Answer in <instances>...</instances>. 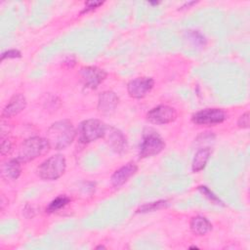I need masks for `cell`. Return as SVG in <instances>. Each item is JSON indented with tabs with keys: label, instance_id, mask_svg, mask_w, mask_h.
Listing matches in <instances>:
<instances>
[{
	"label": "cell",
	"instance_id": "6da1fadb",
	"mask_svg": "<svg viewBox=\"0 0 250 250\" xmlns=\"http://www.w3.org/2000/svg\"><path fill=\"white\" fill-rule=\"evenodd\" d=\"M75 129L68 120L53 123L47 131V141L51 147L62 149L68 146L75 138Z\"/></svg>",
	"mask_w": 250,
	"mask_h": 250
},
{
	"label": "cell",
	"instance_id": "7a4b0ae2",
	"mask_svg": "<svg viewBox=\"0 0 250 250\" xmlns=\"http://www.w3.org/2000/svg\"><path fill=\"white\" fill-rule=\"evenodd\" d=\"M51 148L47 139L31 137L26 139L20 146L18 159L21 162H28L46 154Z\"/></svg>",
	"mask_w": 250,
	"mask_h": 250
},
{
	"label": "cell",
	"instance_id": "3957f363",
	"mask_svg": "<svg viewBox=\"0 0 250 250\" xmlns=\"http://www.w3.org/2000/svg\"><path fill=\"white\" fill-rule=\"evenodd\" d=\"M65 168V158L62 154H56L43 161L37 168V173L43 180L54 181L63 175Z\"/></svg>",
	"mask_w": 250,
	"mask_h": 250
},
{
	"label": "cell",
	"instance_id": "277c9868",
	"mask_svg": "<svg viewBox=\"0 0 250 250\" xmlns=\"http://www.w3.org/2000/svg\"><path fill=\"white\" fill-rule=\"evenodd\" d=\"M106 126L99 119H88L78 127V139L82 144H89L104 137Z\"/></svg>",
	"mask_w": 250,
	"mask_h": 250
},
{
	"label": "cell",
	"instance_id": "5b68a950",
	"mask_svg": "<svg viewBox=\"0 0 250 250\" xmlns=\"http://www.w3.org/2000/svg\"><path fill=\"white\" fill-rule=\"evenodd\" d=\"M165 146L163 139L155 132L147 133L144 136L140 146V157H149L158 154Z\"/></svg>",
	"mask_w": 250,
	"mask_h": 250
},
{
	"label": "cell",
	"instance_id": "8992f818",
	"mask_svg": "<svg viewBox=\"0 0 250 250\" xmlns=\"http://www.w3.org/2000/svg\"><path fill=\"white\" fill-rule=\"evenodd\" d=\"M83 85L90 89H96L106 77V72L97 66H85L79 71Z\"/></svg>",
	"mask_w": 250,
	"mask_h": 250
},
{
	"label": "cell",
	"instance_id": "52a82bcc",
	"mask_svg": "<svg viewBox=\"0 0 250 250\" xmlns=\"http://www.w3.org/2000/svg\"><path fill=\"white\" fill-rule=\"evenodd\" d=\"M225 119L226 113L220 108H206L192 115L193 123L206 126L222 123Z\"/></svg>",
	"mask_w": 250,
	"mask_h": 250
},
{
	"label": "cell",
	"instance_id": "ba28073f",
	"mask_svg": "<svg viewBox=\"0 0 250 250\" xmlns=\"http://www.w3.org/2000/svg\"><path fill=\"white\" fill-rule=\"evenodd\" d=\"M176 117V110L169 105H158L150 109L146 114V118L149 122L158 125L170 123L174 121Z\"/></svg>",
	"mask_w": 250,
	"mask_h": 250
},
{
	"label": "cell",
	"instance_id": "9c48e42d",
	"mask_svg": "<svg viewBox=\"0 0 250 250\" xmlns=\"http://www.w3.org/2000/svg\"><path fill=\"white\" fill-rule=\"evenodd\" d=\"M153 84L154 81L150 77H138L128 83L127 91L131 97L141 99L150 92Z\"/></svg>",
	"mask_w": 250,
	"mask_h": 250
},
{
	"label": "cell",
	"instance_id": "30bf717a",
	"mask_svg": "<svg viewBox=\"0 0 250 250\" xmlns=\"http://www.w3.org/2000/svg\"><path fill=\"white\" fill-rule=\"evenodd\" d=\"M118 97L115 93L111 91L103 92L99 96L98 101V109L104 115H109L114 112L117 104H118Z\"/></svg>",
	"mask_w": 250,
	"mask_h": 250
},
{
	"label": "cell",
	"instance_id": "8fae6325",
	"mask_svg": "<svg viewBox=\"0 0 250 250\" xmlns=\"http://www.w3.org/2000/svg\"><path fill=\"white\" fill-rule=\"evenodd\" d=\"M104 137H106V141L108 146L113 149L115 152L121 153L126 149L127 142L124 135L117 129L113 127H106Z\"/></svg>",
	"mask_w": 250,
	"mask_h": 250
},
{
	"label": "cell",
	"instance_id": "7c38bea8",
	"mask_svg": "<svg viewBox=\"0 0 250 250\" xmlns=\"http://www.w3.org/2000/svg\"><path fill=\"white\" fill-rule=\"evenodd\" d=\"M137 165L134 162H129L116 170L111 176V184L113 187L118 188L125 184L137 172Z\"/></svg>",
	"mask_w": 250,
	"mask_h": 250
},
{
	"label": "cell",
	"instance_id": "4fadbf2b",
	"mask_svg": "<svg viewBox=\"0 0 250 250\" xmlns=\"http://www.w3.org/2000/svg\"><path fill=\"white\" fill-rule=\"evenodd\" d=\"M25 106H26V100L24 96L21 94H17L10 100V102L4 107L2 116L3 117L14 116L20 113L22 109H24Z\"/></svg>",
	"mask_w": 250,
	"mask_h": 250
},
{
	"label": "cell",
	"instance_id": "5bb4252c",
	"mask_svg": "<svg viewBox=\"0 0 250 250\" xmlns=\"http://www.w3.org/2000/svg\"><path fill=\"white\" fill-rule=\"evenodd\" d=\"M21 167L19 159H11L2 165V176L5 179L17 180L21 175Z\"/></svg>",
	"mask_w": 250,
	"mask_h": 250
},
{
	"label": "cell",
	"instance_id": "9a60e30c",
	"mask_svg": "<svg viewBox=\"0 0 250 250\" xmlns=\"http://www.w3.org/2000/svg\"><path fill=\"white\" fill-rule=\"evenodd\" d=\"M212 229L211 223L202 216L193 217L190 221V229L194 234L203 235Z\"/></svg>",
	"mask_w": 250,
	"mask_h": 250
},
{
	"label": "cell",
	"instance_id": "2e32d148",
	"mask_svg": "<svg viewBox=\"0 0 250 250\" xmlns=\"http://www.w3.org/2000/svg\"><path fill=\"white\" fill-rule=\"evenodd\" d=\"M210 154H211V150L208 147L199 149L195 153L193 161H192V171L193 172L201 171L205 167V165L210 157Z\"/></svg>",
	"mask_w": 250,
	"mask_h": 250
},
{
	"label": "cell",
	"instance_id": "e0dca14e",
	"mask_svg": "<svg viewBox=\"0 0 250 250\" xmlns=\"http://www.w3.org/2000/svg\"><path fill=\"white\" fill-rule=\"evenodd\" d=\"M69 198L65 195H60L58 197H56L47 207V211L52 213V212H56L60 209H62V207H64L68 202H69Z\"/></svg>",
	"mask_w": 250,
	"mask_h": 250
},
{
	"label": "cell",
	"instance_id": "ac0fdd59",
	"mask_svg": "<svg viewBox=\"0 0 250 250\" xmlns=\"http://www.w3.org/2000/svg\"><path fill=\"white\" fill-rule=\"evenodd\" d=\"M167 204L166 200H159V201H155V202H150L148 204H145L143 206L140 207V209L138 210V212H149V211H154L157 209H160L162 207H164Z\"/></svg>",
	"mask_w": 250,
	"mask_h": 250
},
{
	"label": "cell",
	"instance_id": "d6986e66",
	"mask_svg": "<svg viewBox=\"0 0 250 250\" xmlns=\"http://www.w3.org/2000/svg\"><path fill=\"white\" fill-rule=\"evenodd\" d=\"M198 189L203 193L205 194L209 199H211L213 202H216V203H221V200L212 192L210 191V189L207 188V187H204V186H201V187H198Z\"/></svg>",
	"mask_w": 250,
	"mask_h": 250
},
{
	"label": "cell",
	"instance_id": "ffe728a7",
	"mask_svg": "<svg viewBox=\"0 0 250 250\" xmlns=\"http://www.w3.org/2000/svg\"><path fill=\"white\" fill-rule=\"evenodd\" d=\"M12 149V142L10 141L9 138L4 139L2 138V143H1V154L6 155L8 154Z\"/></svg>",
	"mask_w": 250,
	"mask_h": 250
},
{
	"label": "cell",
	"instance_id": "44dd1931",
	"mask_svg": "<svg viewBox=\"0 0 250 250\" xmlns=\"http://www.w3.org/2000/svg\"><path fill=\"white\" fill-rule=\"evenodd\" d=\"M21 57V52L18 50H9L6 51L2 54L1 56V60H5V59H11V58H20Z\"/></svg>",
	"mask_w": 250,
	"mask_h": 250
},
{
	"label": "cell",
	"instance_id": "7402d4cb",
	"mask_svg": "<svg viewBox=\"0 0 250 250\" xmlns=\"http://www.w3.org/2000/svg\"><path fill=\"white\" fill-rule=\"evenodd\" d=\"M237 124L240 128H248V126H249V113L248 112L243 113L239 117Z\"/></svg>",
	"mask_w": 250,
	"mask_h": 250
},
{
	"label": "cell",
	"instance_id": "603a6c76",
	"mask_svg": "<svg viewBox=\"0 0 250 250\" xmlns=\"http://www.w3.org/2000/svg\"><path fill=\"white\" fill-rule=\"evenodd\" d=\"M102 4H103V2H97V1H90V2H87V3L85 4V9L83 10V13L88 12V11H90V10H94V9H96L97 7L101 6Z\"/></svg>",
	"mask_w": 250,
	"mask_h": 250
},
{
	"label": "cell",
	"instance_id": "cb8c5ba5",
	"mask_svg": "<svg viewBox=\"0 0 250 250\" xmlns=\"http://www.w3.org/2000/svg\"><path fill=\"white\" fill-rule=\"evenodd\" d=\"M100 248H104V246H98L97 249H100Z\"/></svg>",
	"mask_w": 250,
	"mask_h": 250
}]
</instances>
